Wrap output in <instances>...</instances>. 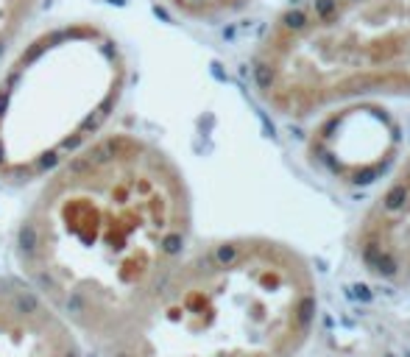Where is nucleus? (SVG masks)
Returning a JSON list of instances; mask_svg holds the SVG:
<instances>
[{"mask_svg":"<svg viewBox=\"0 0 410 357\" xmlns=\"http://www.w3.org/2000/svg\"><path fill=\"white\" fill-rule=\"evenodd\" d=\"M129 87L120 39L93 20L34 34L0 73V185L28 187L106 131Z\"/></svg>","mask_w":410,"mask_h":357,"instance_id":"nucleus-3","label":"nucleus"},{"mask_svg":"<svg viewBox=\"0 0 410 357\" xmlns=\"http://www.w3.org/2000/svg\"><path fill=\"white\" fill-rule=\"evenodd\" d=\"M165 3L184 20L193 23H221L243 12L252 0H165Z\"/></svg>","mask_w":410,"mask_h":357,"instance_id":"nucleus-8","label":"nucleus"},{"mask_svg":"<svg viewBox=\"0 0 410 357\" xmlns=\"http://www.w3.org/2000/svg\"><path fill=\"white\" fill-rule=\"evenodd\" d=\"M0 357H84V341L20 274L0 277Z\"/></svg>","mask_w":410,"mask_h":357,"instance_id":"nucleus-5","label":"nucleus"},{"mask_svg":"<svg viewBox=\"0 0 410 357\" xmlns=\"http://www.w3.org/2000/svg\"><path fill=\"white\" fill-rule=\"evenodd\" d=\"M315 277L288 243L240 235L190 251L104 357H293L315 321Z\"/></svg>","mask_w":410,"mask_h":357,"instance_id":"nucleus-2","label":"nucleus"},{"mask_svg":"<svg viewBox=\"0 0 410 357\" xmlns=\"http://www.w3.org/2000/svg\"><path fill=\"white\" fill-rule=\"evenodd\" d=\"M357 257L380 279L410 288V154L365 209L357 229Z\"/></svg>","mask_w":410,"mask_h":357,"instance_id":"nucleus-6","label":"nucleus"},{"mask_svg":"<svg viewBox=\"0 0 410 357\" xmlns=\"http://www.w3.org/2000/svg\"><path fill=\"white\" fill-rule=\"evenodd\" d=\"M43 0H0V62L17 48Z\"/></svg>","mask_w":410,"mask_h":357,"instance_id":"nucleus-7","label":"nucleus"},{"mask_svg":"<svg viewBox=\"0 0 410 357\" xmlns=\"http://www.w3.org/2000/svg\"><path fill=\"white\" fill-rule=\"evenodd\" d=\"M252 81L282 117L410 98V0H307L288 9L257 45Z\"/></svg>","mask_w":410,"mask_h":357,"instance_id":"nucleus-4","label":"nucleus"},{"mask_svg":"<svg viewBox=\"0 0 410 357\" xmlns=\"http://www.w3.org/2000/svg\"><path fill=\"white\" fill-rule=\"evenodd\" d=\"M182 168L132 131H104L39 182L14 232L17 274L98 352L187 254Z\"/></svg>","mask_w":410,"mask_h":357,"instance_id":"nucleus-1","label":"nucleus"}]
</instances>
